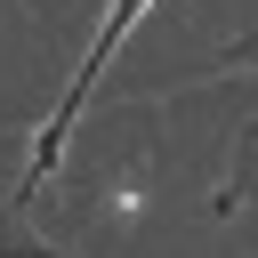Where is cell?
Masks as SVG:
<instances>
[{
    "label": "cell",
    "instance_id": "obj_1",
    "mask_svg": "<svg viewBox=\"0 0 258 258\" xmlns=\"http://www.w3.org/2000/svg\"><path fill=\"white\" fill-rule=\"evenodd\" d=\"M145 8H153V0H105V24H97V40H89V56H81V73L64 81V97H56V113L40 121V137H32V161H24V177H16V194H24V202H32V185H40V177L64 161V137H73V121H81V105L97 97L105 64H113V56H121V40L145 24Z\"/></svg>",
    "mask_w": 258,
    "mask_h": 258
},
{
    "label": "cell",
    "instance_id": "obj_2",
    "mask_svg": "<svg viewBox=\"0 0 258 258\" xmlns=\"http://www.w3.org/2000/svg\"><path fill=\"white\" fill-rule=\"evenodd\" d=\"M0 258H64L56 242H40V234L24 226V194H8V202H0Z\"/></svg>",
    "mask_w": 258,
    "mask_h": 258
},
{
    "label": "cell",
    "instance_id": "obj_3",
    "mask_svg": "<svg viewBox=\"0 0 258 258\" xmlns=\"http://www.w3.org/2000/svg\"><path fill=\"white\" fill-rule=\"evenodd\" d=\"M234 202H258V121L242 129V169L226 177V194H218V210H234Z\"/></svg>",
    "mask_w": 258,
    "mask_h": 258
},
{
    "label": "cell",
    "instance_id": "obj_4",
    "mask_svg": "<svg viewBox=\"0 0 258 258\" xmlns=\"http://www.w3.org/2000/svg\"><path fill=\"white\" fill-rule=\"evenodd\" d=\"M226 64H258V40H234V56Z\"/></svg>",
    "mask_w": 258,
    "mask_h": 258
}]
</instances>
